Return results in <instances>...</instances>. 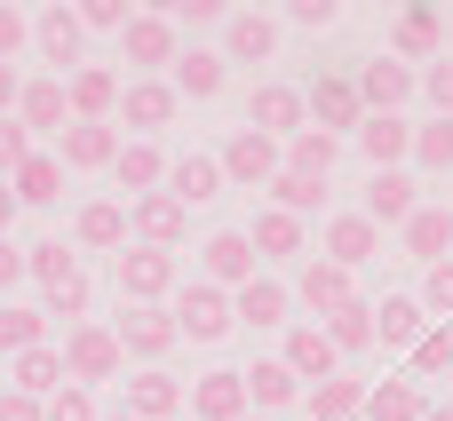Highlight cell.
I'll use <instances>...</instances> for the list:
<instances>
[{
  "mask_svg": "<svg viewBox=\"0 0 453 421\" xmlns=\"http://www.w3.org/2000/svg\"><path fill=\"white\" fill-rule=\"evenodd\" d=\"M24 279H40V295H48V318H88V271H80V255L64 247V239H40V247H24Z\"/></svg>",
  "mask_w": 453,
  "mask_h": 421,
  "instance_id": "1",
  "label": "cell"
},
{
  "mask_svg": "<svg viewBox=\"0 0 453 421\" xmlns=\"http://www.w3.org/2000/svg\"><path fill=\"white\" fill-rule=\"evenodd\" d=\"M111 287H119V310H167V295H175L183 279H175V255H159V247H119V255H111Z\"/></svg>",
  "mask_w": 453,
  "mask_h": 421,
  "instance_id": "2",
  "label": "cell"
},
{
  "mask_svg": "<svg viewBox=\"0 0 453 421\" xmlns=\"http://www.w3.org/2000/svg\"><path fill=\"white\" fill-rule=\"evenodd\" d=\"M175 56H183V32H175L159 8H135L127 32H119V64H127V80H167Z\"/></svg>",
  "mask_w": 453,
  "mask_h": 421,
  "instance_id": "3",
  "label": "cell"
},
{
  "mask_svg": "<svg viewBox=\"0 0 453 421\" xmlns=\"http://www.w3.org/2000/svg\"><path fill=\"white\" fill-rule=\"evenodd\" d=\"M167 318H175V342H223V334L239 326V318H231V295L207 287V279L175 287V295H167Z\"/></svg>",
  "mask_w": 453,
  "mask_h": 421,
  "instance_id": "4",
  "label": "cell"
},
{
  "mask_svg": "<svg viewBox=\"0 0 453 421\" xmlns=\"http://www.w3.org/2000/svg\"><path fill=\"white\" fill-rule=\"evenodd\" d=\"M119 334L111 326H96V318H80V326H64V382H80V390H96V382H119Z\"/></svg>",
  "mask_w": 453,
  "mask_h": 421,
  "instance_id": "5",
  "label": "cell"
},
{
  "mask_svg": "<svg viewBox=\"0 0 453 421\" xmlns=\"http://www.w3.org/2000/svg\"><path fill=\"white\" fill-rule=\"evenodd\" d=\"M303 111H311V127H319V135H334V143H342V135H358V119H366V111H358V88H350V72H342V64H326V72L303 88Z\"/></svg>",
  "mask_w": 453,
  "mask_h": 421,
  "instance_id": "6",
  "label": "cell"
},
{
  "mask_svg": "<svg viewBox=\"0 0 453 421\" xmlns=\"http://www.w3.org/2000/svg\"><path fill=\"white\" fill-rule=\"evenodd\" d=\"M175 111H183V96L167 80H119L111 127H135V143H159V127H175Z\"/></svg>",
  "mask_w": 453,
  "mask_h": 421,
  "instance_id": "7",
  "label": "cell"
},
{
  "mask_svg": "<svg viewBox=\"0 0 453 421\" xmlns=\"http://www.w3.org/2000/svg\"><path fill=\"white\" fill-rule=\"evenodd\" d=\"M215 167H223V183H239V191H271V175H279L287 159H279V143H271V135L231 127V143L215 151Z\"/></svg>",
  "mask_w": 453,
  "mask_h": 421,
  "instance_id": "8",
  "label": "cell"
},
{
  "mask_svg": "<svg viewBox=\"0 0 453 421\" xmlns=\"http://www.w3.org/2000/svg\"><path fill=\"white\" fill-rule=\"evenodd\" d=\"M350 88H358V111H406V96L422 88V72L398 64V56H366L350 72Z\"/></svg>",
  "mask_w": 453,
  "mask_h": 421,
  "instance_id": "9",
  "label": "cell"
},
{
  "mask_svg": "<svg viewBox=\"0 0 453 421\" xmlns=\"http://www.w3.org/2000/svg\"><path fill=\"white\" fill-rule=\"evenodd\" d=\"M183 231H191V215H183L167 191L127 199V247H159V255H175V247H183Z\"/></svg>",
  "mask_w": 453,
  "mask_h": 421,
  "instance_id": "10",
  "label": "cell"
},
{
  "mask_svg": "<svg viewBox=\"0 0 453 421\" xmlns=\"http://www.w3.org/2000/svg\"><path fill=\"white\" fill-rule=\"evenodd\" d=\"M32 48H40V64H48L56 80H72V72H80V48H88V32H80V16L56 0V8H40V16H32Z\"/></svg>",
  "mask_w": 453,
  "mask_h": 421,
  "instance_id": "11",
  "label": "cell"
},
{
  "mask_svg": "<svg viewBox=\"0 0 453 421\" xmlns=\"http://www.w3.org/2000/svg\"><path fill=\"white\" fill-rule=\"evenodd\" d=\"M119 159V127L111 119H72L64 135H56V167L64 175H96V167H111Z\"/></svg>",
  "mask_w": 453,
  "mask_h": 421,
  "instance_id": "12",
  "label": "cell"
},
{
  "mask_svg": "<svg viewBox=\"0 0 453 421\" xmlns=\"http://www.w3.org/2000/svg\"><path fill=\"white\" fill-rule=\"evenodd\" d=\"M390 56H398V64H438V56H446V16L422 8V0L398 8V16H390Z\"/></svg>",
  "mask_w": 453,
  "mask_h": 421,
  "instance_id": "13",
  "label": "cell"
},
{
  "mask_svg": "<svg viewBox=\"0 0 453 421\" xmlns=\"http://www.w3.org/2000/svg\"><path fill=\"white\" fill-rule=\"evenodd\" d=\"M215 56H223V64H271V56H279V16H263V8H231Z\"/></svg>",
  "mask_w": 453,
  "mask_h": 421,
  "instance_id": "14",
  "label": "cell"
},
{
  "mask_svg": "<svg viewBox=\"0 0 453 421\" xmlns=\"http://www.w3.org/2000/svg\"><path fill=\"white\" fill-rule=\"evenodd\" d=\"M247 127H255V135H271V143L303 135V127H311V111H303V88H287V80H263V88H255V103H247Z\"/></svg>",
  "mask_w": 453,
  "mask_h": 421,
  "instance_id": "15",
  "label": "cell"
},
{
  "mask_svg": "<svg viewBox=\"0 0 453 421\" xmlns=\"http://www.w3.org/2000/svg\"><path fill=\"white\" fill-rule=\"evenodd\" d=\"M199 279H207V287H223V295H239L247 279H263V263H255L247 231H215V239L199 247Z\"/></svg>",
  "mask_w": 453,
  "mask_h": 421,
  "instance_id": "16",
  "label": "cell"
},
{
  "mask_svg": "<svg viewBox=\"0 0 453 421\" xmlns=\"http://www.w3.org/2000/svg\"><path fill=\"white\" fill-rule=\"evenodd\" d=\"M287 295H295V302L311 310V326H319V318H334L342 302H358V279H350V271H334L326 255H311V263H303V279H295Z\"/></svg>",
  "mask_w": 453,
  "mask_h": 421,
  "instance_id": "17",
  "label": "cell"
},
{
  "mask_svg": "<svg viewBox=\"0 0 453 421\" xmlns=\"http://www.w3.org/2000/svg\"><path fill=\"white\" fill-rule=\"evenodd\" d=\"M16 127H24V135H64V127H72V103H64V80H56V72H32V80H24Z\"/></svg>",
  "mask_w": 453,
  "mask_h": 421,
  "instance_id": "18",
  "label": "cell"
},
{
  "mask_svg": "<svg viewBox=\"0 0 453 421\" xmlns=\"http://www.w3.org/2000/svg\"><path fill=\"white\" fill-rule=\"evenodd\" d=\"M350 143L366 151V167H374V175H382V167H406V159H414V127H406V111H366Z\"/></svg>",
  "mask_w": 453,
  "mask_h": 421,
  "instance_id": "19",
  "label": "cell"
},
{
  "mask_svg": "<svg viewBox=\"0 0 453 421\" xmlns=\"http://www.w3.org/2000/svg\"><path fill=\"white\" fill-rule=\"evenodd\" d=\"M183 414H191V421H239V414H247V382H239V366L199 374V382L183 390Z\"/></svg>",
  "mask_w": 453,
  "mask_h": 421,
  "instance_id": "20",
  "label": "cell"
},
{
  "mask_svg": "<svg viewBox=\"0 0 453 421\" xmlns=\"http://www.w3.org/2000/svg\"><path fill=\"white\" fill-rule=\"evenodd\" d=\"M111 334H119V358H143V366H159L175 350V318L167 310H119Z\"/></svg>",
  "mask_w": 453,
  "mask_h": 421,
  "instance_id": "21",
  "label": "cell"
},
{
  "mask_svg": "<svg viewBox=\"0 0 453 421\" xmlns=\"http://www.w3.org/2000/svg\"><path fill=\"white\" fill-rule=\"evenodd\" d=\"M279 366H287L295 382H311V390L342 374V358H334V342H326V334H319L311 318H303V326H287V350H279Z\"/></svg>",
  "mask_w": 453,
  "mask_h": 421,
  "instance_id": "22",
  "label": "cell"
},
{
  "mask_svg": "<svg viewBox=\"0 0 453 421\" xmlns=\"http://www.w3.org/2000/svg\"><path fill=\"white\" fill-rule=\"evenodd\" d=\"M167 199L191 215V207H207V199H223V167H215V151H183V159H167Z\"/></svg>",
  "mask_w": 453,
  "mask_h": 421,
  "instance_id": "23",
  "label": "cell"
},
{
  "mask_svg": "<svg viewBox=\"0 0 453 421\" xmlns=\"http://www.w3.org/2000/svg\"><path fill=\"white\" fill-rule=\"evenodd\" d=\"M414 207H422V183H414L406 167H382V175L366 183V207H358V215H366L374 231H390V223H406Z\"/></svg>",
  "mask_w": 453,
  "mask_h": 421,
  "instance_id": "24",
  "label": "cell"
},
{
  "mask_svg": "<svg viewBox=\"0 0 453 421\" xmlns=\"http://www.w3.org/2000/svg\"><path fill=\"white\" fill-rule=\"evenodd\" d=\"M119 414H135V421H183V382H175V374H159V366H143V374L127 382Z\"/></svg>",
  "mask_w": 453,
  "mask_h": 421,
  "instance_id": "25",
  "label": "cell"
},
{
  "mask_svg": "<svg viewBox=\"0 0 453 421\" xmlns=\"http://www.w3.org/2000/svg\"><path fill=\"white\" fill-rule=\"evenodd\" d=\"M64 103H72V119H111L119 111V72L111 64H80L64 80Z\"/></svg>",
  "mask_w": 453,
  "mask_h": 421,
  "instance_id": "26",
  "label": "cell"
},
{
  "mask_svg": "<svg viewBox=\"0 0 453 421\" xmlns=\"http://www.w3.org/2000/svg\"><path fill=\"white\" fill-rule=\"evenodd\" d=\"M72 247H88V255H119V247H127V207H119V199H88V207L72 215Z\"/></svg>",
  "mask_w": 453,
  "mask_h": 421,
  "instance_id": "27",
  "label": "cell"
},
{
  "mask_svg": "<svg viewBox=\"0 0 453 421\" xmlns=\"http://www.w3.org/2000/svg\"><path fill=\"white\" fill-rule=\"evenodd\" d=\"M374 255H382V231H374L358 207L326 223V263H334V271H350V279H358V263H374Z\"/></svg>",
  "mask_w": 453,
  "mask_h": 421,
  "instance_id": "28",
  "label": "cell"
},
{
  "mask_svg": "<svg viewBox=\"0 0 453 421\" xmlns=\"http://www.w3.org/2000/svg\"><path fill=\"white\" fill-rule=\"evenodd\" d=\"M223 80H231V64H223L215 48H183V56H175V72H167V88H175L183 103H207V96H223Z\"/></svg>",
  "mask_w": 453,
  "mask_h": 421,
  "instance_id": "29",
  "label": "cell"
},
{
  "mask_svg": "<svg viewBox=\"0 0 453 421\" xmlns=\"http://www.w3.org/2000/svg\"><path fill=\"white\" fill-rule=\"evenodd\" d=\"M247 247H255V263H295V255L311 247V223H295V215L263 207V215H255V231H247Z\"/></svg>",
  "mask_w": 453,
  "mask_h": 421,
  "instance_id": "30",
  "label": "cell"
},
{
  "mask_svg": "<svg viewBox=\"0 0 453 421\" xmlns=\"http://www.w3.org/2000/svg\"><path fill=\"white\" fill-rule=\"evenodd\" d=\"M287 310H295V295H287L271 271H263V279H247V287L231 295V318H239V326H295Z\"/></svg>",
  "mask_w": 453,
  "mask_h": 421,
  "instance_id": "31",
  "label": "cell"
},
{
  "mask_svg": "<svg viewBox=\"0 0 453 421\" xmlns=\"http://www.w3.org/2000/svg\"><path fill=\"white\" fill-rule=\"evenodd\" d=\"M239 382H247V414H263V421H271V414H287V406L303 398V382H295V374H287L279 358H255V366H247Z\"/></svg>",
  "mask_w": 453,
  "mask_h": 421,
  "instance_id": "32",
  "label": "cell"
},
{
  "mask_svg": "<svg viewBox=\"0 0 453 421\" xmlns=\"http://www.w3.org/2000/svg\"><path fill=\"white\" fill-rule=\"evenodd\" d=\"M398 231H406V255H414V263H446L453 255V207H430V199H422Z\"/></svg>",
  "mask_w": 453,
  "mask_h": 421,
  "instance_id": "33",
  "label": "cell"
},
{
  "mask_svg": "<svg viewBox=\"0 0 453 421\" xmlns=\"http://www.w3.org/2000/svg\"><path fill=\"white\" fill-rule=\"evenodd\" d=\"M111 175H119V191H167V151L159 143H135V135H119V159H111Z\"/></svg>",
  "mask_w": 453,
  "mask_h": 421,
  "instance_id": "34",
  "label": "cell"
},
{
  "mask_svg": "<svg viewBox=\"0 0 453 421\" xmlns=\"http://www.w3.org/2000/svg\"><path fill=\"white\" fill-rule=\"evenodd\" d=\"M8 191H16V207H56L64 199V167H56V151H24V167L8 175Z\"/></svg>",
  "mask_w": 453,
  "mask_h": 421,
  "instance_id": "35",
  "label": "cell"
},
{
  "mask_svg": "<svg viewBox=\"0 0 453 421\" xmlns=\"http://www.w3.org/2000/svg\"><path fill=\"white\" fill-rule=\"evenodd\" d=\"M8 390H24V398H56V390H64V350L40 342V350L8 358Z\"/></svg>",
  "mask_w": 453,
  "mask_h": 421,
  "instance_id": "36",
  "label": "cell"
},
{
  "mask_svg": "<svg viewBox=\"0 0 453 421\" xmlns=\"http://www.w3.org/2000/svg\"><path fill=\"white\" fill-rule=\"evenodd\" d=\"M279 159H287L295 175L326 183V175H334V159H342V143H334V135H319V127H303V135H287V143H279Z\"/></svg>",
  "mask_w": 453,
  "mask_h": 421,
  "instance_id": "37",
  "label": "cell"
},
{
  "mask_svg": "<svg viewBox=\"0 0 453 421\" xmlns=\"http://www.w3.org/2000/svg\"><path fill=\"white\" fill-rule=\"evenodd\" d=\"M319 334L334 342V358H358V350H374V302H342L334 318H319Z\"/></svg>",
  "mask_w": 453,
  "mask_h": 421,
  "instance_id": "38",
  "label": "cell"
},
{
  "mask_svg": "<svg viewBox=\"0 0 453 421\" xmlns=\"http://www.w3.org/2000/svg\"><path fill=\"white\" fill-rule=\"evenodd\" d=\"M358 406H366V382H350V374L303 390V414H311V421H358Z\"/></svg>",
  "mask_w": 453,
  "mask_h": 421,
  "instance_id": "39",
  "label": "cell"
},
{
  "mask_svg": "<svg viewBox=\"0 0 453 421\" xmlns=\"http://www.w3.org/2000/svg\"><path fill=\"white\" fill-rule=\"evenodd\" d=\"M358 414H366V421H422V414H430V398H422V390L398 374V382H374Z\"/></svg>",
  "mask_w": 453,
  "mask_h": 421,
  "instance_id": "40",
  "label": "cell"
},
{
  "mask_svg": "<svg viewBox=\"0 0 453 421\" xmlns=\"http://www.w3.org/2000/svg\"><path fill=\"white\" fill-rule=\"evenodd\" d=\"M271 207H279V215H295V223H311V215L326 207V183H311V175L279 167V175H271Z\"/></svg>",
  "mask_w": 453,
  "mask_h": 421,
  "instance_id": "41",
  "label": "cell"
},
{
  "mask_svg": "<svg viewBox=\"0 0 453 421\" xmlns=\"http://www.w3.org/2000/svg\"><path fill=\"white\" fill-rule=\"evenodd\" d=\"M40 342H48V310L8 302V310H0V358H24V350H40Z\"/></svg>",
  "mask_w": 453,
  "mask_h": 421,
  "instance_id": "42",
  "label": "cell"
},
{
  "mask_svg": "<svg viewBox=\"0 0 453 421\" xmlns=\"http://www.w3.org/2000/svg\"><path fill=\"white\" fill-rule=\"evenodd\" d=\"M374 342H422V302H414V295H382Z\"/></svg>",
  "mask_w": 453,
  "mask_h": 421,
  "instance_id": "43",
  "label": "cell"
},
{
  "mask_svg": "<svg viewBox=\"0 0 453 421\" xmlns=\"http://www.w3.org/2000/svg\"><path fill=\"white\" fill-rule=\"evenodd\" d=\"M414 167H430V175H453V119H430V127H414Z\"/></svg>",
  "mask_w": 453,
  "mask_h": 421,
  "instance_id": "44",
  "label": "cell"
},
{
  "mask_svg": "<svg viewBox=\"0 0 453 421\" xmlns=\"http://www.w3.org/2000/svg\"><path fill=\"white\" fill-rule=\"evenodd\" d=\"M430 374H453V334H446V326H438V334H422V342H414V374H406V382H414V390H422V382H430Z\"/></svg>",
  "mask_w": 453,
  "mask_h": 421,
  "instance_id": "45",
  "label": "cell"
},
{
  "mask_svg": "<svg viewBox=\"0 0 453 421\" xmlns=\"http://www.w3.org/2000/svg\"><path fill=\"white\" fill-rule=\"evenodd\" d=\"M104 406H96V390H80V382H64L56 398H40V421H96Z\"/></svg>",
  "mask_w": 453,
  "mask_h": 421,
  "instance_id": "46",
  "label": "cell"
},
{
  "mask_svg": "<svg viewBox=\"0 0 453 421\" xmlns=\"http://www.w3.org/2000/svg\"><path fill=\"white\" fill-rule=\"evenodd\" d=\"M72 16H80V32H127V16H135V0H80Z\"/></svg>",
  "mask_w": 453,
  "mask_h": 421,
  "instance_id": "47",
  "label": "cell"
},
{
  "mask_svg": "<svg viewBox=\"0 0 453 421\" xmlns=\"http://www.w3.org/2000/svg\"><path fill=\"white\" fill-rule=\"evenodd\" d=\"M414 302H422V310H438V318L453 310V255H446V263H430V271H422V295H414Z\"/></svg>",
  "mask_w": 453,
  "mask_h": 421,
  "instance_id": "48",
  "label": "cell"
},
{
  "mask_svg": "<svg viewBox=\"0 0 453 421\" xmlns=\"http://www.w3.org/2000/svg\"><path fill=\"white\" fill-rule=\"evenodd\" d=\"M24 48H32V16H24V8H8V0H0V64H16V56H24Z\"/></svg>",
  "mask_w": 453,
  "mask_h": 421,
  "instance_id": "49",
  "label": "cell"
},
{
  "mask_svg": "<svg viewBox=\"0 0 453 421\" xmlns=\"http://www.w3.org/2000/svg\"><path fill=\"white\" fill-rule=\"evenodd\" d=\"M422 96L438 103V119H453V56H438V64L422 72Z\"/></svg>",
  "mask_w": 453,
  "mask_h": 421,
  "instance_id": "50",
  "label": "cell"
},
{
  "mask_svg": "<svg viewBox=\"0 0 453 421\" xmlns=\"http://www.w3.org/2000/svg\"><path fill=\"white\" fill-rule=\"evenodd\" d=\"M24 151H32V135H24L16 119H0V183H8V175L24 167Z\"/></svg>",
  "mask_w": 453,
  "mask_h": 421,
  "instance_id": "51",
  "label": "cell"
},
{
  "mask_svg": "<svg viewBox=\"0 0 453 421\" xmlns=\"http://www.w3.org/2000/svg\"><path fill=\"white\" fill-rule=\"evenodd\" d=\"M287 24L319 32V24H334V0H287Z\"/></svg>",
  "mask_w": 453,
  "mask_h": 421,
  "instance_id": "52",
  "label": "cell"
},
{
  "mask_svg": "<svg viewBox=\"0 0 453 421\" xmlns=\"http://www.w3.org/2000/svg\"><path fill=\"white\" fill-rule=\"evenodd\" d=\"M8 287H24V247H16V239H0V295H8Z\"/></svg>",
  "mask_w": 453,
  "mask_h": 421,
  "instance_id": "53",
  "label": "cell"
},
{
  "mask_svg": "<svg viewBox=\"0 0 453 421\" xmlns=\"http://www.w3.org/2000/svg\"><path fill=\"white\" fill-rule=\"evenodd\" d=\"M0 421H40V398H24V390H0Z\"/></svg>",
  "mask_w": 453,
  "mask_h": 421,
  "instance_id": "54",
  "label": "cell"
},
{
  "mask_svg": "<svg viewBox=\"0 0 453 421\" xmlns=\"http://www.w3.org/2000/svg\"><path fill=\"white\" fill-rule=\"evenodd\" d=\"M16 96H24V72L0 64V119H16Z\"/></svg>",
  "mask_w": 453,
  "mask_h": 421,
  "instance_id": "55",
  "label": "cell"
},
{
  "mask_svg": "<svg viewBox=\"0 0 453 421\" xmlns=\"http://www.w3.org/2000/svg\"><path fill=\"white\" fill-rule=\"evenodd\" d=\"M16 215H24V207H16V191L0 183V239H8V223H16Z\"/></svg>",
  "mask_w": 453,
  "mask_h": 421,
  "instance_id": "56",
  "label": "cell"
},
{
  "mask_svg": "<svg viewBox=\"0 0 453 421\" xmlns=\"http://www.w3.org/2000/svg\"><path fill=\"white\" fill-rule=\"evenodd\" d=\"M96 421H135V414H119V406H104V414H96Z\"/></svg>",
  "mask_w": 453,
  "mask_h": 421,
  "instance_id": "57",
  "label": "cell"
},
{
  "mask_svg": "<svg viewBox=\"0 0 453 421\" xmlns=\"http://www.w3.org/2000/svg\"><path fill=\"white\" fill-rule=\"evenodd\" d=\"M422 421H453V406H430V414H422Z\"/></svg>",
  "mask_w": 453,
  "mask_h": 421,
  "instance_id": "58",
  "label": "cell"
},
{
  "mask_svg": "<svg viewBox=\"0 0 453 421\" xmlns=\"http://www.w3.org/2000/svg\"><path fill=\"white\" fill-rule=\"evenodd\" d=\"M239 421H263V414H239Z\"/></svg>",
  "mask_w": 453,
  "mask_h": 421,
  "instance_id": "59",
  "label": "cell"
}]
</instances>
